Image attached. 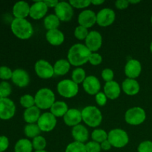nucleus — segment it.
<instances>
[{"mask_svg": "<svg viewBox=\"0 0 152 152\" xmlns=\"http://www.w3.org/2000/svg\"><path fill=\"white\" fill-rule=\"evenodd\" d=\"M92 52L85 45L77 43L70 48L68 52V61L73 66L80 68L88 62Z\"/></svg>", "mask_w": 152, "mask_h": 152, "instance_id": "nucleus-1", "label": "nucleus"}, {"mask_svg": "<svg viewBox=\"0 0 152 152\" xmlns=\"http://www.w3.org/2000/svg\"><path fill=\"white\" fill-rule=\"evenodd\" d=\"M10 28L13 34L20 39H28L34 34V28L26 19H16L11 22Z\"/></svg>", "mask_w": 152, "mask_h": 152, "instance_id": "nucleus-2", "label": "nucleus"}, {"mask_svg": "<svg viewBox=\"0 0 152 152\" xmlns=\"http://www.w3.org/2000/svg\"><path fill=\"white\" fill-rule=\"evenodd\" d=\"M82 118L85 124L91 128H96L102 121V114L100 110L94 105H88L81 111Z\"/></svg>", "mask_w": 152, "mask_h": 152, "instance_id": "nucleus-3", "label": "nucleus"}, {"mask_svg": "<svg viewBox=\"0 0 152 152\" xmlns=\"http://www.w3.org/2000/svg\"><path fill=\"white\" fill-rule=\"evenodd\" d=\"M35 105L40 110L50 109L53 104L56 102L55 94L51 89L42 88L36 93Z\"/></svg>", "mask_w": 152, "mask_h": 152, "instance_id": "nucleus-4", "label": "nucleus"}, {"mask_svg": "<svg viewBox=\"0 0 152 152\" xmlns=\"http://www.w3.org/2000/svg\"><path fill=\"white\" fill-rule=\"evenodd\" d=\"M108 140L112 147L121 148L129 143V137L127 132L123 129H114L108 133Z\"/></svg>", "mask_w": 152, "mask_h": 152, "instance_id": "nucleus-5", "label": "nucleus"}, {"mask_svg": "<svg viewBox=\"0 0 152 152\" xmlns=\"http://www.w3.org/2000/svg\"><path fill=\"white\" fill-rule=\"evenodd\" d=\"M146 113L141 107H133L129 108L125 114V120L131 126H140L145 122Z\"/></svg>", "mask_w": 152, "mask_h": 152, "instance_id": "nucleus-6", "label": "nucleus"}, {"mask_svg": "<svg viewBox=\"0 0 152 152\" xmlns=\"http://www.w3.org/2000/svg\"><path fill=\"white\" fill-rule=\"evenodd\" d=\"M56 89L61 96L70 99L77 95L79 92V85L71 80H63L58 83Z\"/></svg>", "mask_w": 152, "mask_h": 152, "instance_id": "nucleus-7", "label": "nucleus"}, {"mask_svg": "<svg viewBox=\"0 0 152 152\" xmlns=\"http://www.w3.org/2000/svg\"><path fill=\"white\" fill-rule=\"evenodd\" d=\"M34 69L37 75L39 78L48 80L50 79L54 75L53 66L45 59H39L37 61L34 65Z\"/></svg>", "mask_w": 152, "mask_h": 152, "instance_id": "nucleus-8", "label": "nucleus"}, {"mask_svg": "<svg viewBox=\"0 0 152 152\" xmlns=\"http://www.w3.org/2000/svg\"><path fill=\"white\" fill-rule=\"evenodd\" d=\"M55 15L62 22H68L74 16V9L69 2L59 1L54 8Z\"/></svg>", "mask_w": 152, "mask_h": 152, "instance_id": "nucleus-9", "label": "nucleus"}, {"mask_svg": "<svg viewBox=\"0 0 152 152\" xmlns=\"http://www.w3.org/2000/svg\"><path fill=\"white\" fill-rule=\"evenodd\" d=\"M56 117L50 112H45L41 114L37 125L42 132H50L55 129L56 126Z\"/></svg>", "mask_w": 152, "mask_h": 152, "instance_id": "nucleus-10", "label": "nucleus"}, {"mask_svg": "<svg viewBox=\"0 0 152 152\" xmlns=\"http://www.w3.org/2000/svg\"><path fill=\"white\" fill-rule=\"evenodd\" d=\"M16 113V105L9 98H0V119L8 120Z\"/></svg>", "mask_w": 152, "mask_h": 152, "instance_id": "nucleus-11", "label": "nucleus"}, {"mask_svg": "<svg viewBox=\"0 0 152 152\" xmlns=\"http://www.w3.org/2000/svg\"><path fill=\"white\" fill-rule=\"evenodd\" d=\"M116 19V13L111 8H102L96 13V24L100 27H108Z\"/></svg>", "mask_w": 152, "mask_h": 152, "instance_id": "nucleus-12", "label": "nucleus"}, {"mask_svg": "<svg viewBox=\"0 0 152 152\" xmlns=\"http://www.w3.org/2000/svg\"><path fill=\"white\" fill-rule=\"evenodd\" d=\"M85 45L92 53H96L101 48L102 45V37L99 32L96 31H90L85 40Z\"/></svg>", "mask_w": 152, "mask_h": 152, "instance_id": "nucleus-13", "label": "nucleus"}, {"mask_svg": "<svg viewBox=\"0 0 152 152\" xmlns=\"http://www.w3.org/2000/svg\"><path fill=\"white\" fill-rule=\"evenodd\" d=\"M124 72L129 79L136 80L142 72V65L137 59H130L125 65Z\"/></svg>", "mask_w": 152, "mask_h": 152, "instance_id": "nucleus-14", "label": "nucleus"}, {"mask_svg": "<svg viewBox=\"0 0 152 152\" xmlns=\"http://www.w3.org/2000/svg\"><path fill=\"white\" fill-rule=\"evenodd\" d=\"M48 10V7L44 1H37L31 5L29 16L34 20H39L45 18Z\"/></svg>", "mask_w": 152, "mask_h": 152, "instance_id": "nucleus-15", "label": "nucleus"}, {"mask_svg": "<svg viewBox=\"0 0 152 152\" xmlns=\"http://www.w3.org/2000/svg\"><path fill=\"white\" fill-rule=\"evenodd\" d=\"M79 25L90 28L96 24V14L91 10H84L78 16Z\"/></svg>", "mask_w": 152, "mask_h": 152, "instance_id": "nucleus-16", "label": "nucleus"}, {"mask_svg": "<svg viewBox=\"0 0 152 152\" xmlns=\"http://www.w3.org/2000/svg\"><path fill=\"white\" fill-rule=\"evenodd\" d=\"M83 87L85 91L89 95H96L101 88V84L99 79L94 75L86 77L83 83Z\"/></svg>", "mask_w": 152, "mask_h": 152, "instance_id": "nucleus-17", "label": "nucleus"}, {"mask_svg": "<svg viewBox=\"0 0 152 152\" xmlns=\"http://www.w3.org/2000/svg\"><path fill=\"white\" fill-rule=\"evenodd\" d=\"M11 80L16 86L19 88H25L29 84L30 76L25 70L18 68L13 71Z\"/></svg>", "mask_w": 152, "mask_h": 152, "instance_id": "nucleus-18", "label": "nucleus"}, {"mask_svg": "<svg viewBox=\"0 0 152 152\" xmlns=\"http://www.w3.org/2000/svg\"><path fill=\"white\" fill-rule=\"evenodd\" d=\"M63 121L65 125L70 127H74L80 125L83 121L81 111L77 108H71L63 117Z\"/></svg>", "mask_w": 152, "mask_h": 152, "instance_id": "nucleus-19", "label": "nucleus"}, {"mask_svg": "<svg viewBox=\"0 0 152 152\" xmlns=\"http://www.w3.org/2000/svg\"><path fill=\"white\" fill-rule=\"evenodd\" d=\"M31 5L25 1L15 3L13 7V14L16 19H25L30 14Z\"/></svg>", "mask_w": 152, "mask_h": 152, "instance_id": "nucleus-20", "label": "nucleus"}, {"mask_svg": "<svg viewBox=\"0 0 152 152\" xmlns=\"http://www.w3.org/2000/svg\"><path fill=\"white\" fill-rule=\"evenodd\" d=\"M103 91L104 94L106 95L108 99L114 100L120 96V93H121V88L117 82L113 80L108 83H105Z\"/></svg>", "mask_w": 152, "mask_h": 152, "instance_id": "nucleus-21", "label": "nucleus"}, {"mask_svg": "<svg viewBox=\"0 0 152 152\" xmlns=\"http://www.w3.org/2000/svg\"><path fill=\"white\" fill-rule=\"evenodd\" d=\"M122 89L126 95L135 96L140 90L139 83L134 79H126L122 83Z\"/></svg>", "mask_w": 152, "mask_h": 152, "instance_id": "nucleus-22", "label": "nucleus"}, {"mask_svg": "<svg viewBox=\"0 0 152 152\" xmlns=\"http://www.w3.org/2000/svg\"><path fill=\"white\" fill-rule=\"evenodd\" d=\"M45 38L49 44L53 46L61 45L65 41V35L59 29L48 31L45 34Z\"/></svg>", "mask_w": 152, "mask_h": 152, "instance_id": "nucleus-23", "label": "nucleus"}, {"mask_svg": "<svg viewBox=\"0 0 152 152\" xmlns=\"http://www.w3.org/2000/svg\"><path fill=\"white\" fill-rule=\"evenodd\" d=\"M71 134L76 142L84 143V142H87L88 140V131L87 128L83 125L80 124L73 127Z\"/></svg>", "mask_w": 152, "mask_h": 152, "instance_id": "nucleus-24", "label": "nucleus"}, {"mask_svg": "<svg viewBox=\"0 0 152 152\" xmlns=\"http://www.w3.org/2000/svg\"><path fill=\"white\" fill-rule=\"evenodd\" d=\"M40 116H41L40 109L34 105L31 108L25 109L23 114V118L25 123L28 124H34L37 123Z\"/></svg>", "mask_w": 152, "mask_h": 152, "instance_id": "nucleus-25", "label": "nucleus"}, {"mask_svg": "<svg viewBox=\"0 0 152 152\" xmlns=\"http://www.w3.org/2000/svg\"><path fill=\"white\" fill-rule=\"evenodd\" d=\"M71 64L68 62V59H61L56 61L54 63L53 71L54 74L57 76H64L68 73L71 68Z\"/></svg>", "mask_w": 152, "mask_h": 152, "instance_id": "nucleus-26", "label": "nucleus"}, {"mask_svg": "<svg viewBox=\"0 0 152 152\" xmlns=\"http://www.w3.org/2000/svg\"><path fill=\"white\" fill-rule=\"evenodd\" d=\"M50 110V112L54 117H63L69 109H68V106L66 102H63V101H56L53 104Z\"/></svg>", "mask_w": 152, "mask_h": 152, "instance_id": "nucleus-27", "label": "nucleus"}, {"mask_svg": "<svg viewBox=\"0 0 152 152\" xmlns=\"http://www.w3.org/2000/svg\"><path fill=\"white\" fill-rule=\"evenodd\" d=\"M60 22L61 21L56 15L50 14L45 17L43 23H44L45 28L48 31H50V30L58 29L60 25Z\"/></svg>", "mask_w": 152, "mask_h": 152, "instance_id": "nucleus-28", "label": "nucleus"}, {"mask_svg": "<svg viewBox=\"0 0 152 152\" xmlns=\"http://www.w3.org/2000/svg\"><path fill=\"white\" fill-rule=\"evenodd\" d=\"M32 142L28 139H20L16 142L14 146L15 152H32Z\"/></svg>", "mask_w": 152, "mask_h": 152, "instance_id": "nucleus-29", "label": "nucleus"}, {"mask_svg": "<svg viewBox=\"0 0 152 152\" xmlns=\"http://www.w3.org/2000/svg\"><path fill=\"white\" fill-rule=\"evenodd\" d=\"M24 133L25 136L28 138H35L36 137L39 136L41 133L39 127L38 126L37 123L34 124H27L24 129Z\"/></svg>", "mask_w": 152, "mask_h": 152, "instance_id": "nucleus-30", "label": "nucleus"}, {"mask_svg": "<svg viewBox=\"0 0 152 152\" xmlns=\"http://www.w3.org/2000/svg\"><path fill=\"white\" fill-rule=\"evenodd\" d=\"M86 77L87 76H86L85 70L80 67V68H77L73 71L72 74H71V80H73L74 83L79 85L84 82Z\"/></svg>", "mask_w": 152, "mask_h": 152, "instance_id": "nucleus-31", "label": "nucleus"}, {"mask_svg": "<svg viewBox=\"0 0 152 152\" xmlns=\"http://www.w3.org/2000/svg\"><path fill=\"white\" fill-rule=\"evenodd\" d=\"M91 138L94 142L101 143L103 141L108 140V133L103 129H95L92 132Z\"/></svg>", "mask_w": 152, "mask_h": 152, "instance_id": "nucleus-32", "label": "nucleus"}, {"mask_svg": "<svg viewBox=\"0 0 152 152\" xmlns=\"http://www.w3.org/2000/svg\"><path fill=\"white\" fill-rule=\"evenodd\" d=\"M32 145L35 151H42L47 146V140L44 137L39 135L33 139Z\"/></svg>", "mask_w": 152, "mask_h": 152, "instance_id": "nucleus-33", "label": "nucleus"}, {"mask_svg": "<svg viewBox=\"0 0 152 152\" xmlns=\"http://www.w3.org/2000/svg\"><path fill=\"white\" fill-rule=\"evenodd\" d=\"M65 152H87L85 143L79 142H71L65 148Z\"/></svg>", "mask_w": 152, "mask_h": 152, "instance_id": "nucleus-34", "label": "nucleus"}, {"mask_svg": "<svg viewBox=\"0 0 152 152\" xmlns=\"http://www.w3.org/2000/svg\"><path fill=\"white\" fill-rule=\"evenodd\" d=\"M19 102L23 108L27 109V108H31V107L35 105V99L32 95L25 94L21 96Z\"/></svg>", "mask_w": 152, "mask_h": 152, "instance_id": "nucleus-35", "label": "nucleus"}, {"mask_svg": "<svg viewBox=\"0 0 152 152\" xmlns=\"http://www.w3.org/2000/svg\"><path fill=\"white\" fill-rule=\"evenodd\" d=\"M12 92V87L9 83L3 81L0 83V98H8Z\"/></svg>", "mask_w": 152, "mask_h": 152, "instance_id": "nucleus-36", "label": "nucleus"}, {"mask_svg": "<svg viewBox=\"0 0 152 152\" xmlns=\"http://www.w3.org/2000/svg\"><path fill=\"white\" fill-rule=\"evenodd\" d=\"M88 29L86 28H84L83 26H77L74 30V37L78 40H86L88 35Z\"/></svg>", "mask_w": 152, "mask_h": 152, "instance_id": "nucleus-37", "label": "nucleus"}, {"mask_svg": "<svg viewBox=\"0 0 152 152\" xmlns=\"http://www.w3.org/2000/svg\"><path fill=\"white\" fill-rule=\"evenodd\" d=\"M68 2L74 8L84 9L90 6L91 0H70Z\"/></svg>", "mask_w": 152, "mask_h": 152, "instance_id": "nucleus-38", "label": "nucleus"}, {"mask_svg": "<svg viewBox=\"0 0 152 152\" xmlns=\"http://www.w3.org/2000/svg\"><path fill=\"white\" fill-rule=\"evenodd\" d=\"M13 71L7 66L0 67V79L4 80H8L12 78Z\"/></svg>", "mask_w": 152, "mask_h": 152, "instance_id": "nucleus-39", "label": "nucleus"}, {"mask_svg": "<svg viewBox=\"0 0 152 152\" xmlns=\"http://www.w3.org/2000/svg\"><path fill=\"white\" fill-rule=\"evenodd\" d=\"M101 77L105 83L113 81L114 77V71L111 68H105L102 70V73H101Z\"/></svg>", "mask_w": 152, "mask_h": 152, "instance_id": "nucleus-40", "label": "nucleus"}, {"mask_svg": "<svg viewBox=\"0 0 152 152\" xmlns=\"http://www.w3.org/2000/svg\"><path fill=\"white\" fill-rule=\"evenodd\" d=\"M138 152H152V141L145 140L141 142L137 147Z\"/></svg>", "mask_w": 152, "mask_h": 152, "instance_id": "nucleus-41", "label": "nucleus"}, {"mask_svg": "<svg viewBox=\"0 0 152 152\" xmlns=\"http://www.w3.org/2000/svg\"><path fill=\"white\" fill-rule=\"evenodd\" d=\"M85 145H86V151L87 152H100L102 150L100 143H98L94 141H90Z\"/></svg>", "mask_w": 152, "mask_h": 152, "instance_id": "nucleus-42", "label": "nucleus"}, {"mask_svg": "<svg viewBox=\"0 0 152 152\" xmlns=\"http://www.w3.org/2000/svg\"><path fill=\"white\" fill-rule=\"evenodd\" d=\"M88 62L91 65L96 66V65H99L102 63V57L99 53H91V54L90 55V57H89Z\"/></svg>", "mask_w": 152, "mask_h": 152, "instance_id": "nucleus-43", "label": "nucleus"}, {"mask_svg": "<svg viewBox=\"0 0 152 152\" xmlns=\"http://www.w3.org/2000/svg\"><path fill=\"white\" fill-rule=\"evenodd\" d=\"M95 100L99 106H104L107 103L108 98H107L106 95L104 94V92L99 91V93L95 95Z\"/></svg>", "mask_w": 152, "mask_h": 152, "instance_id": "nucleus-44", "label": "nucleus"}, {"mask_svg": "<svg viewBox=\"0 0 152 152\" xmlns=\"http://www.w3.org/2000/svg\"><path fill=\"white\" fill-rule=\"evenodd\" d=\"M9 146V140L6 136H0V152H3L7 149Z\"/></svg>", "mask_w": 152, "mask_h": 152, "instance_id": "nucleus-45", "label": "nucleus"}, {"mask_svg": "<svg viewBox=\"0 0 152 152\" xmlns=\"http://www.w3.org/2000/svg\"><path fill=\"white\" fill-rule=\"evenodd\" d=\"M129 0H117L115 1V6L119 10H125L129 6Z\"/></svg>", "mask_w": 152, "mask_h": 152, "instance_id": "nucleus-46", "label": "nucleus"}, {"mask_svg": "<svg viewBox=\"0 0 152 152\" xmlns=\"http://www.w3.org/2000/svg\"><path fill=\"white\" fill-rule=\"evenodd\" d=\"M100 146H101V149L104 150V151H109V150L112 148V145H111V144L110 143V142L108 140H106L101 142Z\"/></svg>", "mask_w": 152, "mask_h": 152, "instance_id": "nucleus-47", "label": "nucleus"}, {"mask_svg": "<svg viewBox=\"0 0 152 152\" xmlns=\"http://www.w3.org/2000/svg\"><path fill=\"white\" fill-rule=\"evenodd\" d=\"M44 2L45 3L48 7H53V8H55L56 5L59 4V1H56V0H45Z\"/></svg>", "mask_w": 152, "mask_h": 152, "instance_id": "nucleus-48", "label": "nucleus"}, {"mask_svg": "<svg viewBox=\"0 0 152 152\" xmlns=\"http://www.w3.org/2000/svg\"><path fill=\"white\" fill-rule=\"evenodd\" d=\"M105 3V1L104 0H91V4H94L95 6L101 5V4H104Z\"/></svg>", "mask_w": 152, "mask_h": 152, "instance_id": "nucleus-49", "label": "nucleus"}, {"mask_svg": "<svg viewBox=\"0 0 152 152\" xmlns=\"http://www.w3.org/2000/svg\"><path fill=\"white\" fill-rule=\"evenodd\" d=\"M129 4H137V3H140V0H136V1H134V0H129Z\"/></svg>", "mask_w": 152, "mask_h": 152, "instance_id": "nucleus-50", "label": "nucleus"}, {"mask_svg": "<svg viewBox=\"0 0 152 152\" xmlns=\"http://www.w3.org/2000/svg\"><path fill=\"white\" fill-rule=\"evenodd\" d=\"M150 50H151V53H152V42H151V45H150Z\"/></svg>", "mask_w": 152, "mask_h": 152, "instance_id": "nucleus-51", "label": "nucleus"}, {"mask_svg": "<svg viewBox=\"0 0 152 152\" xmlns=\"http://www.w3.org/2000/svg\"><path fill=\"white\" fill-rule=\"evenodd\" d=\"M35 152H48V151H45V150H42V151H35Z\"/></svg>", "mask_w": 152, "mask_h": 152, "instance_id": "nucleus-52", "label": "nucleus"}, {"mask_svg": "<svg viewBox=\"0 0 152 152\" xmlns=\"http://www.w3.org/2000/svg\"><path fill=\"white\" fill-rule=\"evenodd\" d=\"M151 25H152V16H151Z\"/></svg>", "mask_w": 152, "mask_h": 152, "instance_id": "nucleus-53", "label": "nucleus"}]
</instances>
